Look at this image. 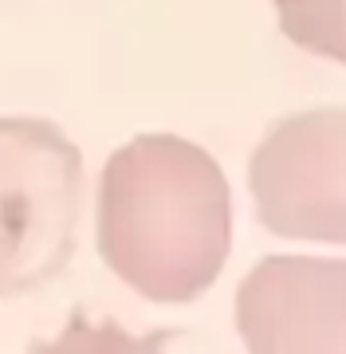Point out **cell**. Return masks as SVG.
<instances>
[{
    "label": "cell",
    "mask_w": 346,
    "mask_h": 354,
    "mask_svg": "<svg viewBox=\"0 0 346 354\" xmlns=\"http://www.w3.org/2000/svg\"><path fill=\"white\" fill-rule=\"evenodd\" d=\"M248 189L271 236L346 248V106L280 118L252 150Z\"/></svg>",
    "instance_id": "3"
},
{
    "label": "cell",
    "mask_w": 346,
    "mask_h": 354,
    "mask_svg": "<svg viewBox=\"0 0 346 354\" xmlns=\"http://www.w3.org/2000/svg\"><path fill=\"white\" fill-rule=\"evenodd\" d=\"M232 315L256 354L346 351V260L268 256L240 279Z\"/></svg>",
    "instance_id": "4"
},
{
    "label": "cell",
    "mask_w": 346,
    "mask_h": 354,
    "mask_svg": "<svg viewBox=\"0 0 346 354\" xmlns=\"http://www.w3.org/2000/svg\"><path fill=\"white\" fill-rule=\"evenodd\" d=\"M280 32L307 55L346 67V0H271Z\"/></svg>",
    "instance_id": "5"
},
{
    "label": "cell",
    "mask_w": 346,
    "mask_h": 354,
    "mask_svg": "<svg viewBox=\"0 0 346 354\" xmlns=\"http://www.w3.org/2000/svg\"><path fill=\"white\" fill-rule=\"evenodd\" d=\"M83 153L48 118H0V299L52 283L75 252Z\"/></svg>",
    "instance_id": "2"
},
{
    "label": "cell",
    "mask_w": 346,
    "mask_h": 354,
    "mask_svg": "<svg viewBox=\"0 0 346 354\" xmlns=\"http://www.w3.org/2000/svg\"><path fill=\"white\" fill-rule=\"evenodd\" d=\"M232 193L220 162L177 134H138L99 177V256L150 304H193L224 272Z\"/></svg>",
    "instance_id": "1"
}]
</instances>
